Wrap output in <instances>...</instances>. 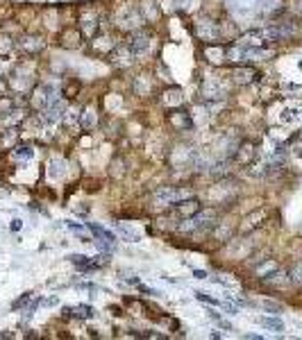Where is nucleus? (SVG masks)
I'll use <instances>...</instances> for the list:
<instances>
[{
    "label": "nucleus",
    "mask_w": 302,
    "mask_h": 340,
    "mask_svg": "<svg viewBox=\"0 0 302 340\" xmlns=\"http://www.w3.org/2000/svg\"><path fill=\"white\" fill-rule=\"evenodd\" d=\"M19 136H20V125H12L5 132H0V150H12L19 145Z\"/></svg>",
    "instance_id": "nucleus-22"
},
{
    "label": "nucleus",
    "mask_w": 302,
    "mask_h": 340,
    "mask_svg": "<svg viewBox=\"0 0 302 340\" xmlns=\"http://www.w3.org/2000/svg\"><path fill=\"white\" fill-rule=\"evenodd\" d=\"M230 93V86H225L223 77H204L202 84H200V95L207 102H221V100L227 98Z\"/></svg>",
    "instance_id": "nucleus-8"
},
{
    "label": "nucleus",
    "mask_w": 302,
    "mask_h": 340,
    "mask_svg": "<svg viewBox=\"0 0 302 340\" xmlns=\"http://www.w3.org/2000/svg\"><path fill=\"white\" fill-rule=\"evenodd\" d=\"M218 209H214V207H202V209L198 211L193 218H189V220H180L178 223V231L180 234H207V231H211V229H216L218 225Z\"/></svg>",
    "instance_id": "nucleus-2"
},
{
    "label": "nucleus",
    "mask_w": 302,
    "mask_h": 340,
    "mask_svg": "<svg viewBox=\"0 0 302 340\" xmlns=\"http://www.w3.org/2000/svg\"><path fill=\"white\" fill-rule=\"evenodd\" d=\"M20 227H23V220H19V218H14L12 225H9V229L12 231H20Z\"/></svg>",
    "instance_id": "nucleus-36"
},
{
    "label": "nucleus",
    "mask_w": 302,
    "mask_h": 340,
    "mask_svg": "<svg viewBox=\"0 0 302 340\" xmlns=\"http://www.w3.org/2000/svg\"><path fill=\"white\" fill-rule=\"evenodd\" d=\"M191 32L200 43H218L223 41L221 34V20L209 16V14H200L191 20Z\"/></svg>",
    "instance_id": "nucleus-3"
},
{
    "label": "nucleus",
    "mask_w": 302,
    "mask_h": 340,
    "mask_svg": "<svg viewBox=\"0 0 302 340\" xmlns=\"http://www.w3.org/2000/svg\"><path fill=\"white\" fill-rule=\"evenodd\" d=\"M262 306L266 308V311H273V313H277V311H282V306H280V304H275V302H268V300L263 302Z\"/></svg>",
    "instance_id": "nucleus-35"
},
{
    "label": "nucleus",
    "mask_w": 302,
    "mask_h": 340,
    "mask_svg": "<svg viewBox=\"0 0 302 340\" xmlns=\"http://www.w3.org/2000/svg\"><path fill=\"white\" fill-rule=\"evenodd\" d=\"M125 159L121 157V154H116V157L112 159V164H109V177H114V179H121V177L125 175Z\"/></svg>",
    "instance_id": "nucleus-29"
},
{
    "label": "nucleus",
    "mask_w": 302,
    "mask_h": 340,
    "mask_svg": "<svg viewBox=\"0 0 302 340\" xmlns=\"http://www.w3.org/2000/svg\"><path fill=\"white\" fill-rule=\"evenodd\" d=\"M159 105L164 109H175V107H184V91L178 84H168L159 91Z\"/></svg>",
    "instance_id": "nucleus-18"
},
{
    "label": "nucleus",
    "mask_w": 302,
    "mask_h": 340,
    "mask_svg": "<svg viewBox=\"0 0 302 340\" xmlns=\"http://www.w3.org/2000/svg\"><path fill=\"white\" fill-rule=\"evenodd\" d=\"M66 109H68V100L60 98V100H55L53 105H48L46 109H41L39 116H41V120H43V125H57L64 120Z\"/></svg>",
    "instance_id": "nucleus-17"
},
{
    "label": "nucleus",
    "mask_w": 302,
    "mask_h": 340,
    "mask_svg": "<svg viewBox=\"0 0 302 340\" xmlns=\"http://www.w3.org/2000/svg\"><path fill=\"white\" fill-rule=\"evenodd\" d=\"M119 34L114 32V30H100L96 37H91L89 39V46H86V53L91 55V57H109V53H112L114 48L119 46Z\"/></svg>",
    "instance_id": "nucleus-6"
},
{
    "label": "nucleus",
    "mask_w": 302,
    "mask_h": 340,
    "mask_svg": "<svg viewBox=\"0 0 302 340\" xmlns=\"http://www.w3.org/2000/svg\"><path fill=\"white\" fill-rule=\"evenodd\" d=\"M200 57L211 66L227 64V43H225V41H218V43H202Z\"/></svg>",
    "instance_id": "nucleus-13"
},
{
    "label": "nucleus",
    "mask_w": 302,
    "mask_h": 340,
    "mask_svg": "<svg viewBox=\"0 0 302 340\" xmlns=\"http://www.w3.org/2000/svg\"><path fill=\"white\" fill-rule=\"evenodd\" d=\"M289 277H291V283H296V286H302V261H298L296 265L289 270Z\"/></svg>",
    "instance_id": "nucleus-32"
},
{
    "label": "nucleus",
    "mask_w": 302,
    "mask_h": 340,
    "mask_svg": "<svg viewBox=\"0 0 302 340\" xmlns=\"http://www.w3.org/2000/svg\"><path fill=\"white\" fill-rule=\"evenodd\" d=\"M16 46H19V50L25 57H39L43 50H46V39H43V34L39 32H23L16 39Z\"/></svg>",
    "instance_id": "nucleus-9"
},
{
    "label": "nucleus",
    "mask_w": 302,
    "mask_h": 340,
    "mask_svg": "<svg viewBox=\"0 0 302 340\" xmlns=\"http://www.w3.org/2000/svg\"><path fill=\"white\" fill-rule=\"evenodd\" d=\"M107 61H109L112 66H116V68H121V71H125V68H130V66L137 61V57H134V53L130 50L127 43H119V46L109 53Z\"/></svg>",
    "instance_id": "nucleus-16"
},
{
    "label": "nucleus",
    "mask_w": 302,
    "mask_h": 340,
    "mask_svg": "<svg viewBox=\"0 0 302 340\" xmlns=\"http://www.w3.org/2000/svg\"><path fill=\"white\" fill-rule=\"evenodd\" d=\"M227 77H230V82L234 86H250L262 77V73L257 71L252 64H234V68L230 71Z\"/></svg>",
    "instance_id": "nucleus-11"
},
{
    "label": "nucleus",
    "mask_w": 302,
    "mask_h": 340,
    "mask_svg": "<svg viewBox=\"0 0 302 340\" xmlns=\"http://www.w3.org/2000/svg\"><path fill=\"white\" fill-rule=\"evenodd\" d=\"M105 16H107V9L100 12L98 5H82L78 7V27L82 30V34L86 39H91V37H96L102 30Z\"/></svg>",
    "instance_id": "nucleus-4"
},
{
    "label": "nucleus",
    "mask_w": 302,
    "mask_h": 340,
    "mask_svg": "<svg viewBox=\"0 0 302 340\" xmlns=\"http://www.w3.org/2000/svg\"><path fill=\"white\" fill-rule=\"evenodd\" d=\"M196 297L200 302H204V304H209V306H223V302H218L216 297H209V295L202 293V290H196Z\"/></svg>",
    "instance_id": "nucleus-33"
},
{
    "label": "nucleus",
    "mask_w": 302,
    "mask_h": 340,
    "mask_svg": "<svg viewBox=\"0 0 302 340\" xmlns=\"http://www.w3.org/2000/svg\"><path fill=\"white\" fill-rule=\"evenodd\" d=\"M262 283H263V286H268L270 290H277V288L289 286V283H291V277H289V272H282V270L277 268L275 272H270L268 277H263Z\"/></svg>",
    "instance_id": "nucleus-24"
},
{
    "label": "nucleus",
    "mask_w": 302,
    "mask_h": 340,
    "mask_svg": "<svg viewBox=\"0 0 302 340\" xmlns=\"http://www.w3.org/2000/svg\"><path fill=\"white\" fill-rule=\"evenodd\" d=\"M166 123L168 127L175 132H191L196 127L191 113L184 109V107H175V109H166Z\"/></svg>",
    "instance_id": "nucleus-12"
},
{
    "label": "nucleus",
    "mask_w": 302,
    "mask_h": 340,
    "mask_svg": "<svg viewBox=\"0 0 302 340\" xmlns=\"http://www.w3.org/2000/svg\"><path fill=\"white\" fill-rule=\"evenodd\" d=\"M86 229H89V231H91V234L96 236V241H112V243H116V234H112L109 229L100 227V225H96V223H86Z\"/></svg>",
    "instance_id": "nucleus-27"
},
{
    "label": "nucleus",
    "mask_w": 302,
    "mask_h": 340,
    "mask_svg": "<svg viewBox=\"0 0 302 340\" xmlns=\"http://www.w3.org/2000/svg\"><path fill=\"white\" fill-rule=\"evenodd\" d=\"M9 154H12V159H16V161H27V159L34 157V150L27 148V145H16V148L9 150Z\"/></svg>",
    "instance_id": "nucleus-30"
},
{
    "label": "nucleus",
    "mask_w": 302,
    "mask_h": 340,
    "mask_svg": "<svg viewBox=\"0 0 302 340\" xmlns=\"http://www.w3.org/2000/svg\"><path fill=\"white\" fill-rule=\"evenodd\" d=\"M259 324L263 329H268V331H284V322L280 318H268V315H263L259 318Z\"/></svg>",
    "instance_id": "nucleus-31"
},
{
    "label": "nucleus",
    "mask_w": 302,
    "mask_h": 340,
    "mask_svg": "<svg viewBox=\"0 0 302 340\" xmlns=\"http://www.w3.org/2000/svg\"><path fill=\"white\" fill-rule=\"evenodd\" d=\"M80 89H82V84H80L78 79H71V82H66V84L61 86V98L68 100V102H73V100L78 98Z\"/></svg>",
    "instance_id": "nucleus-28"
},
{
    "label": "nucleus",
    "mask_w": 302,
    "mask_h": 340,
    "mask_svg": "<svg viewBox=\"0 0 302 340\" xmlns=\"http://www.w3.org/2000/svg\"><path fill=\"white\" fill-rule=\"evenodd\" d=\"M86 37L82 34L78 25H64L57 34V46L64 48V50H80V48L84 46Z\"/></svg>",
    "instance_id": "nucleus-10"
},
{
    "label": "nucleus",
    "mask_w": 302,
    "mask_h": 340,
    "mask_svg": "<svg viewBox=\"0 0 302 340\" xmlns=\"http://www.w3.org/2000/svg\"><path fill=\"white\" fill-rule=\"evenodd\" d=\"M116 229H119V234L123 236V238H130L132 243H137V241H139V236H137V234H132L130 229H127V227H123V225H119V227H116Z\"/></svg>",
    "instance_id": "nucleus-34"
},
{
    "label": "nucleus",
    "mask_w": 302,
    "mask_h": 340,
    "mask_svg": "<svg viewBox=\"0 0 302 340\" xmlns=\"http://www.w3.org/2000/svg\"><path fill=\"white\" fill-rule=\"evenodd\" d=\"M266 216H268V211H266V209H257V211H252L250 216L243 218V223H241V227H239V231H241V234H250L252 229H257L259 225H263Z\"/></svg>",
    "instance_id": "nucleus-21"
},
{
    "label": "nucleus",
    "mask_w": 302,
    "mask_h": 340,
    "mask_svg": "<svg viewBox=\"0 0 302 340\" xmlns=\"http://www.w3.org/2000/svg\"><path fill=\"white\" fill-rule=\"evenodd\" d=\"M200 209H202V202H200L198 197L189 195V197H184V200H180V202L171 209V213L178 218V220H189V218H193Z\"/></svg>",
    "instance_id": "nucleus-15"
},
{
    "label": "nucleus",
    "mask_w": 302,
    "mask_h": 340,
    "mask_svg": "<svg viewBox=\"0 0 302 340\" xmlns=\"http://www.w3.org/2000/svg\"><path fill=\"white\" fill-rule=\"evenodd\" d=\"M132 86H134V93L141 95V98L155 95V91H157V82H155V77H152L150 73H145V75H137Z\"/></svg>",
    "instance_id": "nucleus-19"
},
{
    "label": "nucleus",
    "mask_w": 302,
    "mask_h": 340,
    "mask_svg": "<svg viewBox=\"0 0 302 340\" xmlns=\"http://www.w3.org/2000/svg\"><path fill=\"white\" fill-rule=\"evenodd\" d=\"M300 68H302V61H300Z\"/></svg>",
    "instance_id": "nucleus-39"
},
{
    "label": "nucleus",
    "mask_w": 302,
    "mask_h": 340,
    "mask_svg": "<svg viewBox=\"0 0 302 340\" xmlns=\"http://www.w3.org/2000/svg\"><path fill=\"white\" fill-rule=\"evenodd\" d=\"M193 277L196 279H207V272L204 270H193Z\"/></svg>",
    "instance_id": "nucleus-38"
},
{
    "label": "nucleus",
    "mask_w": 302,
    "mask_h": 340,
    "mask_svg": "<svg viewBox=\"0 0 302 340\" xmlns=\"http://www.w3.org/2000/svg\"><path fill=\"white\" fill-rule=\"evenodd\" d=\"M39 84V73H37V57H23L16 59L12 64V68L7 71V79L5 86L9 93H16V95H23L27 98L30 91Z\"/></svg>",
    "instance_id": "nucleus-1"
},
{
    "label": "nucleus",
    "mask_w": 302,
    "mask_h": 340,
    "mask_svg": "<svg viewBox=\"0 0 302 340\" xmlns=\"http://www.w3.org/2000/svg\"><path fill=\"white\" fill-rule=\"evenodd\" d=\"M61 315H64L66 320L71 318V320H91L93 315V306L89 304H80V306H64L61 308Z\"/></svg>",
    "instance_id": "nucleus-20"
},
{
    "label": "nucleus",
    "mask_w": 302,
    "mask_h": 340,
    "mask_svg": "<svg viewBox=\"0 0 302 340\" xmlns=\"http://www.w3.org/2000/svg\"><path fill=\"white\" fill-rule=\"evenodd\" d=\"M277 268H280V265H277V261H275V259H263V261H259V263H257L252 272H255V277H257V279H259V282H262L263 277H268L270 272H275Z\"/></svg>",
    "instance_id": "nucleus-26"
},
{
    "label": "nucleus",
    "mask_w": 302,
    "mask_h": 340,
    "mask_svg": "<svg viewBox=\"0 0 302 340\" xmlns=\"http://www.w3.org/2000/svg\"><path fill=\"white\" fill-rule=\"evenodd\" d=\"M127 46L137 59H143L155 53V32L150 27H139L127 37Z\"/></svg>",
    "instance_id": "nucleus-7"
},
{
    "label": "nucleus",
    "mask_w": 302,
    "mask_h": 340,
    "mask_svg": "<svg viewBox=\"0 0 302 340\" xmlns=\"http://www.w3.org/2000/svg\"><path fill=\"white\" fill-rule=\"evenodd\" d=\"M80 127L82 130H96L98 127V112L93 109V107H84L82 113H80Z\"/></svg>",
    "instance_id": "nucleus-25"
},
{
    "label": "nucleus",
    "mask_w": 302,
    "mask_h": 340,
    "mask_svg": "<svg viewBox=\"0 0 302 340\" xmlns=\"http://www.w3.org/2000/svg\"><path fill=\"white\" fill-rule=\"evenodd\" d=\"M60 98H61V89L48 84V82H39L30 91V95H27V107L34 109V112H41V109H46L48 105H53L55 100Z\"/></svg>",
    "instance_id": "nucleus-5"
},
{
    "label": "nucleus",
    "mask_w": 302,
    "mask_h": 340,
    "mask_svg": "<svg viewBox=\"0 0 302 340\" xmlns=\"http://www.w3.org/2000/svg\"><path fill=\"white\" fill-rule=\"evenodd\" d=\"M259 159V145L252 143V141H239L237 150H234V154H232V161L237 166H252Z\"/></svg>",
    "instance_id": "nucleus-14"
},
{
    "label": "nucleus",
    "mask_w": 302,
    "mask_h": 340,
    "mask_svg": "<svg viewBox=\"0 0 302 340\" xmlns=\"http://www.w3.org/2000/svg\"><path fill=\"white\" fill-rule=\"evenodd\" d=\"M37 306H39V297H37L34 293H23L19 300L12 302L14 311H25L27 315L32 313V311H37Z\"/></svg>",
    "instance_id": "nucleus-23"
},
{
    "label": "nucleus",
    "mask_w": 302,
    "mask_h": 340,
    "mask_svg": "<svg viewBox=\"0 0 302 340\" xmlns=\"http://www.w3.org/2000/svg\"><path fill=\"white\" fill-rule=\"evenodd\" d=\"M57 302H60V300H57V297H48V300H43V302H41V304H43V306H55Z\"/></svg>",
    "instance_id": "nucleus-37"
}]
</instances>
